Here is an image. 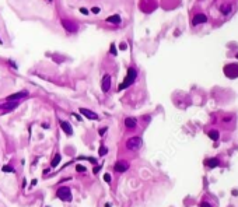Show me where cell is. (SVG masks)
Here are the masks:
<instances>
[{
    "label": "cell",
    "mask_w": 238,
    "mask_h": 207,
    "mask_svg": "<svg viewBox=\"0 0 238 207\" xmlns=\"http://www.w3.org/2000/svg\"><path fill=\"white\" fill-rule=\"evenodd\" d=\"M106 131V128H104V129H99V136H104V133Z\"/></svg>",
    "instance_id": "obj_27"
},
{
    "label": "cell",
    "mask_w": 238,
    "mask_h": 207,
    "mask_svg": "<svg viewBox=\"0 0 238 207\" xmlns=\"http://www.w3.org/2000/svg\"><path fill=\"white\" fill-rule=\"evenodd\" d=\"M109 53H111V55H113V56H116V46L113 45H111V48H109Z\"/></svg>",
    "instance_id": "obj_18"
},
{
    "label": "cell",
    "mask_w": 238,
    "mask_h": 207,
    "mask_svg": "<svg viewBox=\"0 0 238 207\" xmlns=\"http://www.w3.org/2000/svg\"><path fill=\"white\" fill-rule=\"evenodd\" d=\"M80 13L84 14V16H87V14H88V10H87L86 7H80Z\"/></svg>",
    "instance_id": "obj_21"
},
{
    "label": "cell",
    "mask_w": 238,
    "mask_h": 207,
    "mask_svg": "<svg viewBox=\"0 0 238 207\" xmlns=\"http://www.w3.org/2000/svg\"><path fill=\"white\" fill-rule=\"evenodd\" d=\"M76 169H77V172H84V171H86V168H84L83 165H77Z\"/></svg>",
    "instance_id": "obj_22"
},
{
    "label": "cell",
    "mask_w": 238,
    "mask_h": 207,
    "mask_svg": "<svg viewBox=\"0 0 238 207\" xmlns=\"http://www.w3.org/2000/svg\"><path fill=\"white\" fill-rule=\"evenodd\" d=\"M3 171L4 172H14V168L10 167V165H6V167H3Z\"/></svg>",
    "instance_id": "obj_19"
},
{
    "label": "cell",
    "mask_w": 238,
    "mask_h": 207,
    "mask_svg": "<svg viewBox=\"0 0 238 207\" xmlns=\"http://www.w3.org/2000/svg\"><path fill=\"white\" fill-rule=\"evenodd\" d=\"M17 106V102H7L6 105H3L2 108H4V109H14Z\"/></svg>",
    "instance_id": "obj_15"
},
{
    "label": "cell",
    "mask_w": 238,
    "mask_h": 207,
    "mask_svg": "<svg viewBox=\"0 0 238 207\" xmlns=\"http://www.w3.org/2000/svg\"><path fill=\"white\" fill-rule=\"evenodd\" d=\"M59 162H60V155L56 154L55 157H53V160H52V162H50V165H52V167H56V165L59 164Z\"/></svg>",
    "instance_id": "obj_16"
},
{
    "label": "cell",
    "mask_w": 238,
    "mask_h": 207,
    "mask_svg": "<svg viewBox=\"0 0 238 207\" xmlns=\"http://www.w3.org/2000/svg\"><path fill=\"white\" fill-rule=\"evenodd\" d=\"M143 144V140L140 137H130L128 142H126V148L128 150H132V151H136V150H139Z\"/></svg>",
    "instance_id": "obj_2"
},
{
    "label": "cell",
    "mask_w": 238,
    "mask_h": 207,
    "mask_svg": "<svg viewBox=\"0 0 238 207\" xmlns=\"http://www.w3.org/2000/svg\"><path fill=\"white\" fill-rule=\"evenodd\" d=\"M207 21V17L205 16V14H196L195 17H193V21H192V24L193 25H198V24H203Z\"/></svg>",
    "instance_id": "obj_8"
},
{
    "label": "cell",
    "mask_w": 238,
    "mask_h": 207,
    "mask_svg": "<svg viewBox=\"0 0 238 207\" xmlns=\"http://www.w3.org/2000/svg\"><path fill=\"white\" fill-rule=\"evenodd\" d=\"M109 88H111V76H109V74H105V76L102 77V80H101V90H102L104 92H108Z\"/></svg>",
    "instance_id": "obj_5"
},
{
    "label": "cell",
    "mask_w": 238,
    "mask_h": 207,
    "mask_svg": "<svg viewBox=\"0 0 238 207\" xmlns=\"http://www.w3.org/2000/svg\"><path fill=\"white\" fill-rule=\"evenodd\" d=\"M49 2H50V0H49Z\"/></svg>",
    "instance_id": "obj_29"
},
{
    "label": "cell",
    "mask_w": 238,
    "mask_h": 207,
    "mask_svg": "<svg viewBox=\"0 0 238 207\" xmlns=\"http://www.w3.org/2000/svg\"><path fill=\"white\" fill-rule=\"evenodd\" d=\"M113 168H115V171H116V172L122 174V172H125V171H128V169H129V162H128V161H123V160H121V161H116V162H115Z\"/></svg>",
    "instance_id": "obj_4"
},
{
    "label": "cell",
    "mask_w": 238,
    "mask_h": 207,
    "mask_svg": "<svg viewBox=\"0 0 238 207\" xmlns=\"http://www.w3.org/2000/svg\"><path fill=\"white\" fill-rule=\"evenodd\" d=\"M121 21H122V18H121V16H118V14L109 16L108 18H106V23H109V24H119Z\"/></svg>",
    "instance_id": "obj_11"
},
{
    "label": "cell",
    "mask_w": 238,
    "mask_h": 207,
    "mask_svg": "<svg viewBox=\"0 0 238 207\" xmlns=\"http://www.w3.org/2000/svg\"><path fill=\"white\" fill-rule=\"evenodd\" d=\"M230 9H231V6H225V7H223V9H221V11L224 14H228V13H230Z\"/></svg>",
    "instance_id": "obj_20"
},
{
    "label": "cell",
    "mask_w": 238,
    "mask_h": 207,
    "mask_svg": "<svg viewBox=\"0 0 238 207\" xmlns=\"http://www.w3.org/2000/svg\"><path fill=\"white\" fill-rule=\"evenodd\" d=\"M104 179H105V182H108V183H109V182H111V175L105 174V175H104Z\"/></svg>",
    "instance_id": "obj_25"
},
{
    "label": "cell",
    "mask_w": 238,
    "mask_h": 207,
    "mask_svg": "<svg viewBox=\"0 0 238 207\" xmlns=\"http://www.w3.org/2000/svg\"><path fill=\"white\" fill-rule=\"evenodd\" d=\"M205 164L207 165L209 168H216L218 164H220V162H218L217 158H209V160H206V161H205Z\"/></svg>",
    "instance_id": "obj_12"
},
{
    "label": "cell",
    "mask_w": 238,
    "mask_h": 207,
    "mask_svg": "<svg viewBox=\"0 0 238 207\" xmlns=\"http://www.w3.org/2000/svg\"><path fill=\"white\" fill-rule=\"evenodd\" d=\"M60 128L63 129V131H65L66 135H69V136H72V135H73V129H72V126H70V123H69V122L62 120V122H60Z\"/></svg>",
    "instance_id": "obj_9"
},
{
    "label": "cell",
    "mask_w": 238,
    "mask_h": 207,
    "mask_svg": "<svg viewBox=\"0 0 238 207\" xmlns=\"http://www.w3.org/2000/svg\"><path fill=\"white\" fill-rule=\"evenodd\" d=\"M119 49H121V50H126V49H128V45H126L125 42L121 43V45H119Z\"/></svg>",
    "instance_id": "obj_23"
},
{
    "label": "cell",
    "mask_w": 238,
    "mask_h": 207,
    "mask_svg": "<svg viewBox=\"0 0 238 207\" xmlns=\"http://www.w3.org/2000/svg\"><path fill=\"white\" fill-rule=\"evenodd\" d=\"M2 42H3V41H2V39H0V43H2Z\"/></svg>",
    "instance_id": "obj_28"
},
{
    "label": "cell",
    "mask_w": 238,
    "mask_h": 207,
    "mask_svg": "<svg viewBox=\"0 0 238 207\" xmlns=\"http://www.w3.org/2000/svg\"><path fill=\"white\" fill-rule=\"evenodd\" d=\"M106 153H108V150H106L105 147H101V148H99V150H98V154H99V157H102V155H105Z\"/></svg>",
    "instance_id": "obj_17"
},
{
    "label": "cell",
    "mask_w": 238,
    "mask_h": 207,
    "mask_svg": "<svg viewBox=\"0 0 238 207\" xmlns=\"http://www.w3.org/2000/svg\"><path fill=\"white\" fill-rule=\"evenodd\" d=\"M209 137L212 139V140H218V131L217 130H212V131H209Z\"/></svg>",
    "instance_id": "obj_14"
},
{
    "label": "cell",
    "mask_w": 238,
    "mask_h": 207,
    "mask_svg": "<svg viewBox=\"0 0 238 207\" xmlns=\"http://www.w3.org/2000/svg\"><path fill=\"white\" fill-rule=\"evenodd\" d=\"M136 77H137V72H136V69H133V67H129L128 69V74H126V79H125V81L119 86V91H122L123 88H128L129 86H132L133 83H135V80H136Z\"/></svg>",
    "instance_id": "obj_1"
},
{
    "label": "cell",
    "mask_w": 238,
    "mask_h": 207,
    "mask_svg": "<svg viewBox=\"0 0 238 207\" xmlns=\"http://www.w3.org/2000/svg\"><path fill=\"white\" fill-rule=\"evenodd\" d=\"M80 113L84 115L87 119H93V120H97V119H98V115H97V113H94L93 111L86 109V108H80Z\"/></svg>",
    "instance_id": "obj_6"
},
{
    "label": "cell",
    "mask_w": 238,
    "mask_h": 207,
    "mask_svg": "<svg viewBox=\"0 0 238 207\" xmlns=\"http://www.w3.org/2000/svg\"><path fill=\"white\" fill-rule=\"evenodd\" d=\"M91 13H94V14H98L99 13V7H93V9H91Z\"/></svg>",
    "instance_id": "obj_24"
},
{
    "label": "cell",
    "mask_w": 238,
    "mask_h": 207,
    "mask_svg": "<svg viewBox=\"0 0 238 207\" xmlns=\"http://www.w3.org/2000/svg\"><path fill=\"white\" fill-rule=\"evenodd\" d=\"M200 207H212V206H210L207 201H202V203H200Z\"/></svg>",
    "instance_id": "obj_26"
},
{
    "label": "cell",
    "mask_w": 238,
    "mask_h": 207,
    "mask_svg": "<svg viewBox=\"0 0 238 207\" xmlns=\"http://www.w3.org/2000/svg\"><path fill=\"white\" fill-rule=\"evenodd\" d=\"M125 126L128 129H135L137 126V120L136 118H126L125 119Z\"/></svg>",
    "instance_id": "obj_10"
},
{
    "label": "cell",
    "mask_w": 238,
    "mask_h": 207,
    "mask_svg": "<svg viewBox=\"0 0 238 207\" xmlns=\"http://www.w3.org/2000/svg\"><path fill=\"white\" fill-rule=\"evenodd\" d=\"M62 23H63V25H65V28H66V30H69V31H76V25H74V24H72V23L67 24L66 20H63Z\"/></svg>",
    "instance_id": "obj_13"
},
{
    "label": "cell",
    "mask_w": 238,
    "mask_h": 207,
    "mask_svg": "<svg viewBox=\"0 0 238 207\" xmlns=\"http://www.w3.org/2000/svg\"><path fill=\"white\" fill-rule=\"evenodd\" d=\"M56 194H58V197H59L60 200H63V201H70V200H72V193H70V189H69V187H66V186L59 187L58 192H56Z\"/></svg>",
    "instance_id": "obj_3"
},
{
    "label": "cell",
    "mask_w": 238,
    "mask_h": 207,
    "mask_svg": "<svg viewBox=\"0 0 238 207\" xmlns=\"http://www.w3.org/2000/svg\"><path fill=\"white\" fill-rule=\"evenodd\" d=\"M27 95H28V92H27V91H20V92H17V94H13V95H9V97H7V101L13 102V101H16V99L24 98V97H27Z\"/></svg>",
    "instance_id": "obj_7"
}]
</instances>
